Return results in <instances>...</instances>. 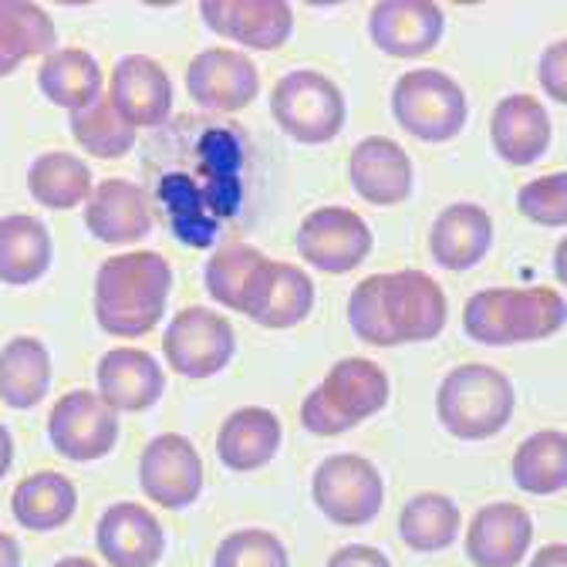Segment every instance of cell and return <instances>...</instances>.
<instances>
[{
    "label": "cell",
    "mask_w": 567,
    "mask_h": 567,
    "mask_svg": "<svg viewBox=\"0 0 567 567\" xmlns=\"http://www.w3.org/2000/svg\"><path fill=\"white\" fill-rule=\"evenodd\" d=\"M450 301L440 280L425 270L372 274L354 284L348 298V324L354 338L372 348L433 341L443 334Z\"/></svg>",
    "instance_id": "obj_1"
},
{
    "label": "cell",
    "mask_w": 567,
    "mask_h": 567,
    "mask_svg": "<svg viewBox=\"0 0 567 567\" xmlns=\"http://www.w3.org/2000/svg\"><path fill=\"white\" fill-rule=\"evenodd\" d=\"M173 267L156 250H125L109 257L95 274V321L105 334H150L169 305Z\"/></svg>",
    "instance_id": "obj_2"
},
{
    "label": "cell",
    "mask_w": 567,
    "mask_h": 567,
    "mask_svg": "<svg viewBox=\"0 0 567 567\" xmlns=\"http://www.w3.org/2000/svg\"><path fill=\"white\" fill-rule=\"evenodd\" d=\"M567 324V301L547 288H483L463 308L466 338L501 348L554 338Z\"/></svg>",
    "instance_id": "obj_3"
},
{
    "label": "cell",
    "mask_w": 567,
    "mask_h": 567,
    "mask_svg": "<svg viewBox=\"0 0 567 567\" xmlns=\"http://www.w3.org/2000/svg\"><path fill=\"white\" fill-rule=\"evenodd\" d=\"M514 382L493 365L466 362L446 372L436 389V415L443 430L463 443L493 440L514 419Z\"/></svg>",
    "instance_id": "obj_4"
},
{
    "label": "cell",
    "mask_w": 567,
    "mask_h": 567,
    "mask_svg": "<svg viewBox=\"0 0 567 567\" xmlns=\"http://www.w3.org/2000/svg\"><path fill=\"white\" fill-rule=\"evenodd\" d=\"M392 382L385 369L372 359H341L328 369L318 389L301 402V425L308 433L328 440L344 436L354 425L379 415L389 405Z\"/></svg>",
    "instance_id": "obj_5"
},
{
    "label": "cell",
    "mask_w": 567,
    "mask_h": 567,
    "mask_svg": "<svg viewBox=\"0 0 567 567\" xmlns=\"http://www.w3.org/2000/svg\"><path fill=\"white\" fill-rule=\"evenodd\" d=\"M395 122L419 142H450L470 118L463 85L440 68H415L392 89Z\"/></svg>",
    "instance_id": "obj_6"
},
{
    "label": "cell",
    "mask_w": 567,
    "mask_h": 567,
    "mask_svg": "<svg viewBox=\"0 0 567 567\" xmlns=\"http://www.w3.org/2000/svg\"><path fill=\"white\" fill-rule=\"evenodd\" d=\"M270 115L284 128V135H291L295 142L324 146V142H331L344 128L348 109L341 89L328 75L301 68L274 85Z\"/></svg>",
    "instance_id": "obj_7"
},
{
    "label": "cell",
    "mask_w": 567,
    "mask_h": 567,
    "mask_svg": "<svg viewBox=\"0 0 567 567\" xmlns=\"http://www.w3.org/2000/svg\"><path fill=\"white\" fill-rule=\"evenodd\" d=\"M315 507L338 527H365L385 504V483L372 460L359 453H334L311 476Z\"/></svg>",
    "instance_id": "obj_8"
},
{
    "label": "cell",
    "mask_w": 567,
    "mask_h": 567,
    "mask_svg": "<svg viewBox=\"0 0 567 567\" xmlns=\"http://www.w3.org/2000/svg\"><path fill=\"white\" fill-rule=\"evenodd\" d=\"M237 351V331L234 324L209 311V308H183L166 334H163V354L176 375L183 379H213L220 375Z\"/></svg>",
    "instance_id": "obj_9"
},
{
    "label": "cell",
    "mask_w": 567,
    "mask_h": 567,
    "mask_svg": "<svg viewBox=\"0 0 567 567\" xmlns=\"http://www.w3.org/2000/svg\"><path fill=\"white\" fill-rule=\"evenodd\" d=\"M48 440L71 463H95L118 443V412L92 389L64 392L51 405Z\"/></svg>",
    "instance_id": "obj_10"
},
{
    "label": "cell",
    "mask_w": 567,
    "mask_h": 567,
    "mask_svg": "<svg viewBox=\"0 0 567 567\" xmlns=\"http://www.w3.org/2000/svg\"><path fill=\"white\" fill-rule=\"evenodd\" d=\"M372 227L348 206L311 209L298 227L295 247L301 260L324 274H348L372 254Z\"/></svg>",
    "instance_id": "obj_11"
},
{
    "label": "cell",
    "mask_w": 567,
    "mask_h": 567,
    "mask_svg": "<svg viewBox=\"0 0 567 567\" xmlns=\"http://www.w3.org/2000/svg\"><path fill=\"white\" fill-rule=\"evenodd\" d=\"M138 489L163 511L193 507L203 493V460L196 446L179 433L150 440L138 460Z\"/></svg>",
    "instance_id": "obj_12"
},
{
    "label": "cell",
    "mask_w": 567,
    "mask_h": 567,
    "mask_svg": "<svg viewBox=\"0 0 567 567\" xmlns=\"http://www.w3.org/2000/svg\"><path fill=\"white\" fill-rule=\"evenodd\" d=\"M186 92L213 112H244L260 92V71L250 54L234 48H206L186 68Z\"/></svg>",
    "instance_id": "obj_13"
},
{
    "label": "cell",
    "mask_w": 567,
    "mask_h": 567,
    "mask_svg": "<svg viewBox=\"0 0 567 567\" xmlns=\"http://www.w3.org/2000/svg\"><path fill=\"white\" fill-rule=\"evenodd\" d=\"M199 18L209 31L254 51H277L295 31L288 0H203Z\"/></svg>",
    "instance_id": "obj_14"
},
{
    "label": "cell",
    "mask_w": 567,
    "mask_h": 567,
    "mask_svg": "<svg viewBox=\"0 0 567 567\" xmlns=\"http://www.w3.org/2000/svg\"><path fill=\"white\" fill-rule=\"evenodd\" d=\"M446 14L433 0H379L369 14V38L389 58H422L440 48Z\"/></svg>",
    "instance_id": "obj_15"
},
{
    "label": "cell",
    "mask_w": 567,
    "mask_h": 567,
    "mask_svg": "<svg viewBox=\"0 0 567 567\" xmlns=\"http://www.w3.org/2000/svg\"><path fill=\"white\" fill-rule=\"evenodd\" d=\"M109 99L115 112L135 128H159L173 115V82L150 54H125L112 68Z\"/></svg>",
    "instance_id": "obj_16"
},
{
    "label": "cell",
    "mask_w": 567,
    "mask_h": 567,
    "mask_svg": "<svg viewBox=\"0 0 567 567\" xmlns=\"http://www.w3.org/2000/svg\"><path fill=\"white\" fill-rule=\"evenodd\" d=\"M95 547L109 567H156L166 550V530L150 507L122 501L99 517Z\"/></svg>",
    "instance_id": "obj_17"
},
{
    "label": "cell",
    "mask_w": 567,
    "mask_h": 567,
    "mask_svg": "<svg viewBox=\"0 0 567 567\" xmlns=\"http://www.w3.org/2000/svg\"><path fill=\"white\" fill-rule=\"evenodd\" d=\"M348 179L365 203L399 206L412 196L415 169H412L409 153L395 138L369 135L348 156Z\"/></svg>",
    "instance_id": "obj_18"
},
{
    "label": "cell",
    "mask_w": 567,
    "mask_h": 567,
    "mask_svg": "<svg viewBox=\"0 0 567 567\" xmlns=\"http://www.w3.org/2000/svg\"><path fill=\"white\" fill-rule=\"evenodd\" d=\"M550 138L554 122L540 99L517 92L496 102L489 115V142L507 166H534L547 156Z\"/></svg>",
    "instance_id": "obj_19"
},
{
    "label": "cell",
    "mask_w": 567,
    "mask_h": 567,
    "mask_svg": "<svg viewBox=\"0 0 567 567\" xmlns=\"http://www.w3.org/2000/svg\"><path fill=\"white\" fill-rule=\"evenodd\" d=\"M85 227L109 247L138 244L153 230V206L142 186L128 179H105L85 203Z\"/></svg>",
    "instance_id": "obj_20"
},
{
    "label": "cell",
    "mask_w": 567,
    "mask_h": 567,
    "mask_svg": "<svg viewBox=\"0 0 567 567\" xmlns=\"http://www.w3.org/2000/svg\"><path fill=\"white\" fill-rule=\"evenodd\" d=\"M534 540V520L520 504H486L466 530V557L473 567H517Z\"/></svg>",
    "instance_id": "obj_21"
},
{
    "label": "cell",
    "mask_w": 567,
    "mask_h": 567,
    "mask_svg": "<svg viewBox=\"0 0 567 567\" xmlns=\"http://www.w3.org/2000/svg\"><path fill=\"white\" fill-rule=\"evenodd\" d=\"M315 308V280L308 270L298 264H284V260H264L257 288L247 305V318L257 321L260 328L280 331V328H295L301 324Z\"/></svg>",
    "instance_id": "obj_22"
},
{
    "label": "cell",
    "mask_w": 567,
    "mask_h": 567,
    "mask_svg": "<svg viewBox=\"0 0 567 567\" xmlns=\"http://www.w3.org/2000/svg\"><path fill=\"white\" fill-rule=\"evenodd\" d=\"M99 395L115 412H146L166 392L163 365L142 348H112L102 354L95 372Z\"/></svg>",
    "instance_id": "obj_23"
},
{
    "label": "cell",
    "mask_w": 567,
    "mask_h": 567,
    "mask_svg": "<svg viewBox=\"0 0 567 567\" xmlns=\"http://www.w3.org/2000/svg\"><path fill=\"white\" fill-rule=\"evenodd\" d=\"M493 247V220L480 203H450L430 227V254L446 270L476 267Z\"/></svg>",
    "instance_id": "obj_24"
},
{
    "label": "cell",
    "mask_w": 567,
    "mask_h": 567,
    "mask_svg": "<svg viewBox=\"0 0 567 567\" xmlns=\"http://www.w3.org/2000/svg\"><path fill=\"white\" fill-rule=\"evenodd\" d=\"M280 440H284L280 419L270 409L244 405L224 419L217 433V456L227 470L254 473V470H264L277 456Z\"/></svg>",
    "instance_id": "obj_25"
},
{
    "label": "cell",
    "mask_w": 567,
    "mask_h": 567,
    "mask_svg": "<svg viewBox=\"0 0 567 567\" xmlns=\"http://www.w3.org/2000/svg\"><path fill=\"white\" fill-rule=\"evenodd\" d=\"M11 511H14V520L24 530L48 534V530H58V527H64L71 517H75V511H79V489H75V483H71L64 473L41 470V473L24 476L14 486Z\"/></svg>",
    "instance_id": "obj_26"
},
{
    "label": "cell",
    "mask_w": 567,
    "mask_h": 567,
    "mask_svg": "<svg viewBox=\"0 0 567 567\" xmlns=\"http://www.w3.org/2000/svg\"><path fill=\"white\" fill-rule=\"evenodd\" d=\"M54 257L51 234L38 217L8 213L0 217V284L24 288L48 274Z\"/></svg>",
    "instance_id": "obj_27"
},
{
    "label": "cell",
    "mask_w": 567,
    "mask_h": 567,
    "mask_svg": "<svg viewBox=\"0 0 567 567\" xmlns=\"http://www.w3.org/2000/svg\"><path fill=\"white\" fill-rule=\"evenodd\" d=\"M38 89L51 105L71 115L102 99V68L85 48H58L41 61Z\"/></svg>",
    "instance_id": "obj_28"
},
{
    "label": "cell",
    "mask_w": 567,
    "mask_h": 567,
    "mask_svg": "<svg viewBox=\"0 0 567 567\" xmlns=\"http://www.w3.org/2000/svg\"><path fill=\"white\" fill-rule=\"evenodd\" d=\"M54 21L41 4H31V0H0V79L14 75L34 54L48 58L54 51Z\"/></svg>",
    "instance_id": "obj_29"
},
{
    "label": "cell",
    "mask_w": 567,
    "mask_h": 567,
    "mask_svg": "<svg viewBox=\"0 0 567 567\" xmlns=\"http://www.w3.org/2000/svg\"><path fill=\"white\" fill-rule=\"evenodd\" d=\"M51 389V354L44 341L21 334L0 348V399L11 409H34Z\"/></svg>",
    "instance_id": "obj_30"
},
{
    "label": "cell",
    "mask_w": 567,
    "mask_h": 567,
    "mask_svg": "<svg viewBox=\"0 0 567 567\" xmlns=\"http://www.w3.org/2000/svg\"><path fill=\"white\" fill-rule=\"evenodd\" d=\"M463 527V514L453 496L425 489L415 493L399 514V537L415 554H436L446 550Z\"/></svg>",
    "instance_id": "obj_31"
},
{
    "label": "cell",
    "mask_w": 567,
    "mask_h": 567,
    "mask_svg": "<svg viewBox=\"0 0 567 567\" xmlns=\"http://www.w3.org/2000/svg\"><path fill=\"white\" fill-rule=\"evenodd\" d=\"M264 260L267 257L260 250H254L250 244H224L220 250H213V257L203 267L206 295L237 315H247V305L257 288Z\"/></svg>",
    "instance_id": "obj_32"
},
{
    "label": "cell",
    "mask_w": 567,
    "mask_h": 567,
    "mask_svg": "<svg viewBox=\"0 0 567 567\" xmlns=\"http://www.w3.org/2000/svg\"><path fill=\"white\" fill-rule=\"evenodd\" d=\"M511 473L524 493H560L567 486V433L537 430L534 436H527L511 460Z\"/></svg>",
    "instance_id": "obj_33"
},
{
    "label": "cell",
    "mask_w": 567,
    "mask_h": 567,
    "mask_svg": "<svg viewBox=\"0 0 567 567\" xmlns=\"http://www.w3.org/2000/svg\"><path fill=\"white\" fill-rule=\"evenodd\" d=\"M28 189L31 199L48 209H71L79 203H89L92 196V169L71 153H41L28 169Z\"/></svg>",
    "instance_id": "obj_34"
},
{
    "label": "cell",
    "mask_w": 567,
    "mask_h": 567,
    "mask_svg": "<svg viewBox=\"0 0 567 567\" xmlns=\"http://www.w3.org/2000/svg\"><path fill=\"white\" fill-rule=\"evenodd\" d=\"M71 135L95 159H122L135 146V128L115 112L112 99L105 95L71 112Z\"/></svg>",
    "instance_id": "obj_35"
},
{
    "label": "cell",
    "mask_w": 567,
    "mask_h": 567,
    "mask_svg": "<svg viewBox=\"0 0 567 567\" xmlns=\"http://www.w3.org/2000/svg\"><path fill=\"white\" fill-rule=\"evenodd\" d=\"M213 567H291V557L274 530L244 527L217 544Z\"/></svg>",
    "instance_id": "obj_36"
},
{
    "label": "cell",
    "mask_w": 567,
    "mask_h": 567,
    "mask_svg": "<svg viewBox=\"0 0 567 567\" xmlns=\"http://www.w3.org/2000/svg\"><path fill=\"white\" fill-rule=\"evenodd\" d=\"M517 209L537 227H567V173H547L517 189Z\"/></svg>",
    "instance_id": "obj_37"
},
{
    "label": "cell",
    "mask_w": 567,
    "mask_h": 567,
    "mask_svg": "<svg viewBox=\"0 0 567 567\" xmlns=\"http://www.w3.org/2000/svg\"><path fill=\"white\" fill-rule=\"evenodd\" d=\"M537 82L547 99H554L557 105H567V38L544 48L537 61Z\"/></svg>",
    "instance_id": "obj_38"
},
{
    "label": "cell",
    "mask_w": 567,
    "mask_h": 567,
    "mask_svg": "<svg viewBox=\"0 0 567 567\" xmlns=\"http://www.w3.org/2000/svg\"><path fill=\"white\" fill-rule=\"evenodd\" d=\"M324 567H392V560L372 544H344L328 557Z\"/></svg>",
    "instance_id": "obj_39"
},
{
    "label": "cell",
    "mask_w": 567,
    "mask_h": 567,
    "mask_svg": "<svg viewBox=\"0 0 567 567\" xmlns=\"http://www.w3.org/2000/svg\"><path fill=\"white\" fill-rule=\"evenodd\" d=\"M527 567H567V544H547L540 547Z\"/></svg>",
    "instance_id": "obj_40"
},
{
    "label": "cell",
    "mask_w": 567,
    "mask_h": 567,
    "mask_svg": "<svg viewBox=\"0 0 567 567\" xmlns=\"http://www.w3.org/2000/svg\"><path fill=\"white\" fill-rule=\"evenodd\" d=\"M0 567H21V544L0 530Z\"/></svg>",
    "instance_id": "obj_41"
},
{
    "label": "cell",
    "mask_w": 567,
    "mask_h": 567,
    "mask_svg": "<svg viewBox=\"0 0 567 567\" xmlns=\"http://www.w3.org/2000/svg\"><path fill=\"white\" fill-rule=\"evenodd\" d=\"M11 463H14V436L8 433V425L0 422V480L8 476Z\"/></svg>",
    "instance_id": "obj_42"
},
{
    "label": "cell",
    "mask_w": 567,
    "mask_h": 567,
    "mask_svg": "<svg viewBox=\"0 0 567 567\" xmlns=\"http://www.w3.org/2000/svg\"><path fill=\"white\" fill-rule=\"evenodd\" d=\"M554 277L567 288V237L554 247Z\"/></svg>",
    "instance_id": "obj_43"
},
{
    "label": "cell",
    "mask_w": 567,
    "mask_h": 567,
    "mask_svg": "<svg viewBox=\"0 0 567 567\" xmlns=\"http://www.w3.org/2000/svg\"><path fill=\"white\" fill-rule=\"evenodd\" d=\"M51 567H99L92 557H61V560H54Z\"/></svg>",
    "instance_id": "obj_44"
}]
</instances>
